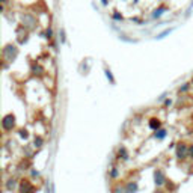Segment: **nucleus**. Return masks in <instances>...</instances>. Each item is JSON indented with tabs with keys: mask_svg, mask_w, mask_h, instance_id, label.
I'll return each mask as SVG.
<instances>
[{
	"mask_svg": "<svg viewBox=\"0 0 193 193\" xmlns=\"http://www.w3.org/2000/svg\"><path fill=\"white\" fill-rule=\"evenodd\" d=\"M3 127H5L6 130H9V128L14 127V116H12V115H9V116L5 118V121H3Z\"/></svg>",
	"mask_w": 193,
	"mask_h": 193,
	"instance_id": "1",
	"label": "nucleus"
},
{
	"mask_svg": "<svg viewBox=\"0 0 193 193\" xmlns=\"http://www.w3.org/2000/svg\"><path fill=\"white\" fill-rule=\"evenodd\" d=\"M186 152H187V149H186V146L184 145H181V146H178V151H176V154H178V157L183 158L181 156H186Z\"/></svg>",
	"mask_w": 193,
	"mask_h": 193,
	"instance_id": "2",
	"label": "nucleus"
},
{
	"mask_svg": "<svg viewBox=\"0 0 193 193\" xmlns=\"http://www.w3.org/2000/svg\"><path fill=\"white\" fill-rule=\"evenodd\" d=\"M158 178V184H161V183H163V181H164V176H163V174H161V172H160V171H157V172H156V179H157Z\"/></svg>",
	"mask_w": 193,
	"mask_h": 193,
	"instance_id": "3",
	"label": "nucleus"
},
{
	"mask_svg": "<svg viewBox=\"0 0 193 193\" xmlns=\"http://www.w3.org/2000/svg\"><path fill=\"white\" fill-rule=\"evenodd\" d=\"M151 127H152V128H158V127H160L158 119H151Z\"/></svg>",
	"mask_w": 193,
	"mask_h": 193,
	"instance_id": "4",
	"label": "nucleus"
},
{
	"mask_svg": "<svg viewBox=\"0 0 193 193\" xmlns=\"http://www.w3.org/2000/svg\"><path fill=\"white\" fill-rule=\"evenodd\" d=\"M190 152H192V156H193V146H192V148H190Z\"/></svg>",
	"mask_w": 193,
	"mask_h": 193,
	"instance_id": "5",
	"label": "nucleus"
}]
</instances>
